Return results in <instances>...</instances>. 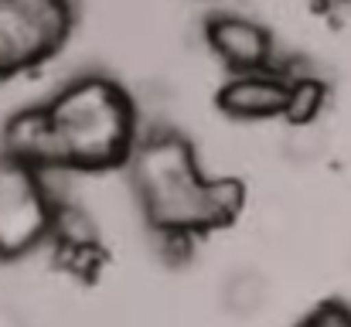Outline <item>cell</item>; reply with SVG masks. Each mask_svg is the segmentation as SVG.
Instances as JSON below:
<instances>
[{
  "instance_id": "6da1fadb",
  "label": "cell",
  "mask_w": 351,
  "mask_h": 327,
  "mask_svg": "<svg viewBox=\"0 0 351 327\" xmlns=\"http://www.w3.org/2000/svg\"><path fill=\"white\" fill-rule=\"evenodd\" d=\"M126 167L154 232L191 239L232 221L242 208V188L235 181L205 178L191 143L178 133L136 140Z\"/></svg>"
},
{
  "instance_id": "7a4b0ae2",
  "label": "cell",
  "mask_w": 351,
  "mask_h": 327,
  "mask_svg": "<svg viewBox=\"0 0 351 327\" xmlns=\"http://www.w3.org/2000/svg\"><path fill=\"white\" fill-rule=\"evenodd\" d=\"M65 167L99 171L130 160L136 147V109L117 82L103 75H82L62 86L48 103Z\"/></svg>"
},
{
  "instance_id": "3957f363",
  "label": "cell",
  "mask_w": 351,
  "mask_h": 327,
  "mask_svg": "<svg viewBox=\"0 0 351 327\" xmlns=\"http://www.w3.org/2000/svg\"><path fill=\"white\" fill-rule=\"evenodd\" d=\"M55 198L48 178L31 164L0 154V256L17 259L51 235Z\"/></svg>"
},
{
  "instance_id": "277c9868",
  "label": "cell",
  "mask_w": 351,
  "mask_h": 327,
  "mask_svg": "<svg viewBox=\"0 0 351 327\" xmlns=\"http://www.w3.org/2000/svg\"><path fill=\"white\" fill-rule=\"evenodd\" d=\"M72 27L69 0H0V75L38 65Z\"/></svg>"
},
{
  "instance_id": "5b68a950",
  "label": "cell",
  "mask_w": 351,
  "mask_h": 327,
  "mask_svg": "<svg viewBox=\"0 0 351 327\" xmlns=\"http://www.w3.org/2000/svg\"><path fill=\"white\" fill-rule=\"evenodd\" d=\"M205 41L212 55L229 72H263L276 69L273 58V38L263 24H256L245 14H215L205 24Z\"/></svg>"
},
{
  "instance_id": "8992f818",
  "label": "cell",
  "mask_w": 351,
  "mask_h": 327,
  "mask_svg": "<svg viewBox=\"0 0 351 327\" xmlns=\"http://www.w3.org/2000/svg\"><path fill=\"white\" fill-rule=\"evenodd\" d=\"M290 96V69H263V72H235L229 82L219 89V109L232 119L259 123L287 112Z\"/></svg>"
},
{
  "instance_id": "52a82bcc",
  "label": "cell",
  "mask_w": 351,
  "mask_h": 327,
  "mask_svg": "<svg viewBox=\"0 0 351 327\" xmlns=\"http://www.w3.org/2000/svg\"><path fill=\"white\" fill-rule=\"evenodd\" d=\"M3 154L31 164L41 174L69 171L65 157H62V143H58L55 123H51L45 106L21 109V112H14L7 119V126H3Z\"/></svg>"
},
{
  "instance_id": "ba28073f",
  "label": "cell",
  "mask_w": 351,
  "mask_h": 327,
  "mask_svg": "<svg viewBox=\"0 0 351 327\" xmlns=\"http://www.w3.org/2000/svg\"><path fill=\"white\" fill-rule=\"evenodd\" d=\"M219 300L222 307L232 314V317H252L266 307L269 300V283L259 269L252 266H242V269H232L226 280H222V290H219Z\"/></svg>"
},
{
  "instance_id": "9c48e42d",
  "label": "cell",
  "mask_w": 351,
  "mask_h": 327,
  "mask_svg": "<svg viewBox=\"0 0 351 327\" xmlns=\"http://www.w3.org/2000/svg\"><path fill=\"white\" fill-rule=\"evenodd\" d=\"M51 235L58 239V245L65 249V256L72 259H89L96 249H99V239H96V225L89 221V215L69 202H58L55 205V221H51Z\"/></svg>"
},
{
  "instance_id": "30bf717a",
  "label": "cell",
  "mask_w": 351,
  "mask_h": 327,
  "mask_svg": "<svg viewBox=\"0 0 351 327\" xmlns=\"http://www.w3.org/2000/svg\"><path fill=\"white\" fill-rule=\"evenodd\" d=\"M324 103H328V89L321 79H314L307 72H290V96H287V112H283L290 126L317 123Z\"/></svg>"
},
{
  "instance_id": "8fae6325",
  "label": "cell",
  "mask_w": 351,
  "mask_h": 327,
  "mask_svg": "<svg viewBox=\"0 0 351 327\" xmlns=\"http://www.w3.org/2000/svg\"><path fill=\"white\" fill-rule=\"evenodd\" d=\"M328 140H324V130L321 123H300V126H290L287 136H283V157L293 160V164H311L324 154Z\"/></svg>"
},
{
  "instance_id": "7c38bea8",
  "label": "cell",
  "mask_w": 351,
  "mask_h": 327,
  "mask_svg": "<svg viewBox=\"0 0 351 327\" xmlns=\"http://www.w3.org/2000/svg\"><path fill=\"white\" fill-rule=\"evenodd\" d=\"M300 327H351V311H345V307H321Z\"/></svg>"
},
{
  "instance_id": "4fadbf2b",
  "label": "cell",
  "mask_w": 351,
  "mask_h": 327,
  "mask_svg": "<svg viewBox=\"0 0 351 327\" xmlns=\"http://www.w3.org/2000/svg\"><path fill=\"white\" fill-rule=\"evenodd\" d=\"M0 327H24V321L10 307H0Z\"/></svg>"
}]
</instances>
